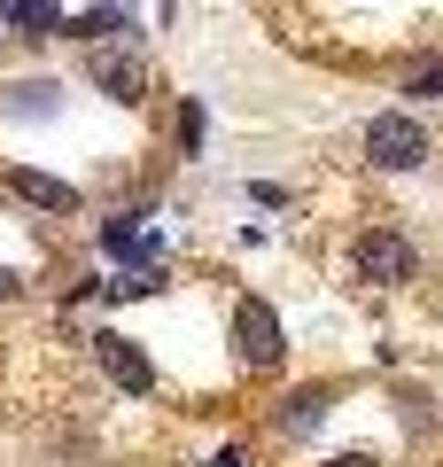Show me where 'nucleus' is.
<instances>
[{
	"instance_id": "4468645a",
	"label": "nucleus",
	"mask_w": 443,
	"mask_h": 467,
	"mask_svg": "<svg viewBox=\"0 0 443 467\" xmlns=\"http://www.w3.org/2000/svg\"><path fill=\"white\" fill-rule=\"evenodd\" d=\"M211 467H242V451H218V460H211Z\"/></svg>"
},
{
	"instance_id": "f8f14e48",
	"label": "nucleus",
	"mask_w": 443,
	"mask_h": 467,
	"mask_svg": "<svg viewBox=\"0 0 443 467\" xmlns=\"http://www.w3.org/2000/svg\"><path fill=\"white\" fill-rule=\"evenodd\" d=\"M24 296V273H8V265H0V304H16Z\"/></svg>"
},
{
	"instance_id": "20e7f679",
	"label": "nucleus",
	"mask_w": 443,
	"mask_h": 467,
	"mask_svg": "<svg viewBox=\"0 0 443 467\" xmlns=\"http://www.w3.org/2000/svg\"><path fill=\"white\" fill-rule=\"evenodd\" d=\"M86 78H94L109 101H140V94H148L140 55H117V47H94V55H86Z\"/></svg>"
},
{
	"instance_id": "9d476101",
	"label": "nucleus",
	"mask_w": 443,
	"mask_h": 467,
	"mask_svg": "<svg viewBox=\"0 0 443 467\" xmlns=\"http://www.w3.org/2000/svg\"><path fill=\"white\" fill-rule=\"evenodd\" d=\"M412 94H443V55H436V63H420V70H412Z\"/></svg>"
},
{
	"instance_id": "9b49d317",
	"label": "nucleus",
	"mask_w": 443,
	"mask_h": 467,
	"mask_svg": "<svg viewBox=\"0 0 443 467\" xmlns=\"http://www.w3.org/2000/svg\"><path fill=\"white\" fill-rule=\"evenodd\" d=\"M180 140H187V149H202V109H195V101L180 109Z\"/></svg>"
},
{
	"instance_id": "f03ea898",
	"label": "nucleus",
	"mask_w": 443,
	"mask_h": 467,
	"mask_svg": "<svg viewBox=\"0 0 443 467\" xmlns=\"http://www.w3.org/2000/svg\"><path fill=\"white\" fill-rule=\"evenodd\" d=\"M350 265L374 288H405L412 273H420V250H412V234H397V226H366L358 250H350Z\"/></svg>"
},
{
	"instance_id": "423d86ee",
	"label": "nucleus",
	"mask_w": 443,
	"mask_h": 467,
	"mask_svg": "<svg viewBox=\"0 0 443 467\" xmlns=\"http://www.w3.org/2000/svg\"><path fill=\"white\" fill-rule=\"evenodd\" d=\"M319 420H327V389H288V398L273 405V429L280 436H312Z\"/></svg>"
},
{
	"instance_id": "f257e3e1",
	"label": "nucleus",
	"mask_w": 443,
	"mask_h": 467,
	"mask_svg": "<svg viewBox=\"0 0 443 467\" xmlns=\"http://www.w3.org/2000/svg\"><path fill=\"white\" fill-rule=\"evenodd\" d=\"M366 164L381 171H420L428 164V125L412 109H381L374 125H366Z\"/></svg>"
},
{
	"instance_id": "6e6552de",
	"label": "nucleus",
	"mask_w": 443,
	"mask_h": 467,
	"mask_svg": "<svg viewBox=\"0 0 443 467\" xmlns=\"http://www.w3.org/2000/svg\"><path fill=\"white\" fill-rule=\"evenodd\" d=\"M0 109L8 117H55L63 109V86L55 78H16V86H0Z\"/></svg>"
},
{
	"instance_id": "ddd939ff",
	"label": "nucleus",
	"mask_w": 443,
	"mask_h": 467,
	"mask_svg": "<svg viewBox=\"0 0 443 467\" xmlns=\"http://www.w3.org/2000/svg\"><path fill=\"white\" fill-rule=\"evenodd\" d=\"M327 467H381V460H374V451H335Z\"/></svg>"
},
{
	"instance_id": "39448f33",
	"label": "nucleus",
	"mask_w": 443,
	"mask_h": 467,
	"mask_svg": "<svg viewBox=\"0 0 443 467\" xmlns=\"http://www.w3.org/2000/svg\"><path fill=\"white\" fill-rule=\"evenodd\" d=\"M233 335H242V358H249V367H273V358H280V319H273V304L242 296V312H233Z\"/></svg>"
},
{
	"instance_id": "7ed1b4c3",
	"label": "nucleus",
	"mask_w": 443,
	"mask_h": 467,
	"mask_svg": "<svg viewBox=\"0 0 443 467\" xmlns=\"http://www.w3.org/2000/svg\"><path fill=\"white\" fill-rule=\"evenodd\" d=\"M94 358L109 367V382H117V389H132V398H148V389H156V367L140 358V343H132V335L101 327V335H94Z\"/></svg>"
},
{
	"instance_id": "1a4fd4ad",
	"label": "nucleus",
	"mask_w": 443,
	"mask_h": 467,
	"mask_svg": "<svg viewBox=\"0 0 443 467\" xmlns=\"http://www.w3.org/2000/svg\"><path fill=\"white\" fill-rule=\"evenodd\" d=\"M8 16H16V32H24V39H55V32L70 24L55 0H8Z\"/></svg>"
},
{
	"instance_id": "0eeeda50",
	"label": "nucleus",
	"mask_w": 443,
	"mask_h": 467,
	"mask_svg": "<svg viewBox=\"0 0 443 467\" xmlns=\"http://www.w3.org/2000/svg\"><path fill=\"white\" fill-rule=\"evenodd\" d=\"M8 187H16L24 202H39V211H78V187H70V180H47V171H32V164L8 171Z\"/></svg>"
}]
</instances>
